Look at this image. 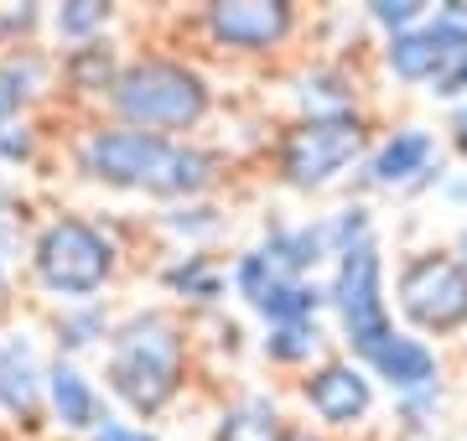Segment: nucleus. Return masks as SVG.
Masks as SVG:
<instances>
[{
    "label": "nucleus",
    "mask_w": 467,
    "mask_h": 441,
    "mask_svg": "<svg viewBox=\"0 0 467 441\" xmlns=\"http://www.w3.org/2000/svg\"><path fill=\"white\" fill-rule=\"evenodd\" d=\"M322 223H327V250H333V260L358 250V244H368V239H379V213L364 198H343L337 208L322 213Z\"/></svg>",
    "instance_id": "393cba45"
},
{
    "label": "nucleus",
    "mask_w": 467,
    "mask_h": 441,
    "mask_svg": "<svg viewBox=\"0 0 467 441\" xmlns=\"http://www.w3.org/2000/svg\"><path fill=\"white\" fill-rule=\"evenodd\" d=\"M426 16H431V0H368L364 5V26L379 32V42L426 26Z\"/></svg>",
    "instance_id": "cd10ccee"
},
{
    "label": "nucleus",
    "mask_w": 467,
    "mask_h": 441,
    "mask_svg": "<svg viewBox=\"0 0 467 441\" xmlns=\"http://www.w3.org/2000/svg\"><path fill=\"white\" fill-rule=\"evenodd\" d=\"M441 146H447V140L436 136L431 125H420V119H400V125L379 130L374 151L364 156V167L353 171L348 198H364V203L374 192H400L405 198L426 171L441 167Z\"/></svg>",
    "instance_id": "f8f14e48"
},
{
    "label": "nucleus",
    "mask_w": 467,
    "mask_h": 441,
    "mask_svg": "<svg viewBox=\"0 0 467 441\" xmlns=\"http://www.w3.org/2000/svg\"><path fill=\"white\" fill-rule=\"evenodd\" d=\"M426 94H431L436 104H447V109H451V104H462L467 99V57H457V63H451V68L441 73Z\"/></svg>",
    "instance_id": "7c9ffc66"
},
{
    "label": "nucleus",
    "mask_w": 467,
    "mask_h": 441,
    "mask_svg": "<svg viewBox=\"0 0 467 441\" xmlns=\"http://www.w3.org/2000/svg\"><path fill=\"white\" fill-rule=\"evenodd\" d=\"M447 250H451V255H457V260H462V265H467V219L457 223V229H451V239H447Z\"/></svg>",
    "instance_id": "e433bc0d"
},
{
    "label": "nucleus",
    "mask_w": 467,
    "mask_h": 441,
    "mask_svg": "<svg viewBox=\"0 0 467 441\" xmlns=\"http://www.w3.org/2000/svg\"><path fill=\"white\" fill-rule=\"evenodd\" d=\"M42 161V119L21 115L0 130V171L5 167H36Z\"/></svg>",
    "instance_id": "c756f323"
},
{
    "label": "nucleus",
    "mask_w": 467,
    "mask_h": 441,
    "mask_svg": "<svg viewBox=\"0 0 467 441\" xmlns=\"http://www.w3.org/2000/svg\"><path fill=\"white\" fill-rule=\"evenodd\" d=\"M156 286L171 296V306H182L187 317H208L223 312L229 302V271L218 265L213 250H177L156 265Z\"/></svg>",
    "instance_id": "dca6fc26"
},
{
    "label": "nucleus",
    "mask_w": 467,
    "mask_h": 441,
    "mask_svg": "<svg viewBox=\"0 0 467 441\" xmlns=\"http://www.w3.org/2000/svg\"><path fill=\"white\" fill-rule=\"evenodd\" d=\"M47 364L42 338L26 323L0 327V421L16 441H47Z\"/></svg>",
    "instance_id": "9d476101"
},
{
    "label": "nucleus",
    "mask_w": 467,
    "mask_h": 441,
    "mask_svg": "<svg viewBox=\"0 0 467 441\" xmlns=\"http://www.w3.org/2000/svg\"><path fill=\"white\" fill-rule=\"evenodd\" d=\"M441 140H447V151L457 156V161H467V99H462V104H451V109H447Z\"/></svg>",
    "instance_id": "2f4dec72"
},
{
    "label": "nucleus",
    "mask_w": 467,
    "mask_h": 441,
    "mask_svg": "<svg viewBox=\"0 0 467 441\" xmlns=\"http://www.w3.org/2000/svg\"><path fill=\"white\" fill-rule=\"evenodd\" d=\"M125 57L130 52L119 47L115 36H99V42H84L73 52H57V94L67 104H88L94 115L104 109V99L115 94L119 73H125Z\"/></svg>",
    "instance_id": "f3484780"
},
{
    "label": "nucleus",
    "mask_w": 467,
    "mask_h": 441,
    "mask_svg": "<svg viewBox=\"0 0 467 441\" xmlns=\"http://www.w3.org/2000/svg\"><path fill=\"white\" fill-rule=\"evenodd\" d=\"M296 405L306 410V421L327 431V436H364L368 421H374V410H379V385H374V374L348 358L343 348L327 354L322 364L296 379Z\"/></svg>",
    "instance_id": "1a4fd4ad"
},
{
    "label": "nucleus",
    "mask_w": 467,
    "mask_h": 441,
    "mask_svg": "<svg viewBox=\"0 0 467 441\" xmlns=\"http://www.w3.org/2000/svg\"><path fill=\"white\" fill-rule=\"evenodd\" d=\"M291 431V410L275 390H239L213 415L208 441H281Z\"/></svg>",
    "instance_id": "6ab92c4d"
},
{
    "label": "nucleus",
    "mask_w": 467,
    "mask_h": 441,
    "mask_svg": "<svg viewBox=\"0 0 467 441\" xmlns=\"http://www.w3.org/2000/svg\"><path fill=\"white\" fill-rule=\"evenodd\" d=\"M327 354H337V338L327 323H296V327H265L260 338V358L270 369H285V374H306L312 364H322Z\"/></svg>",
    "instance_id": "aec40b11"
},
{
    "label": "nucleus",
    "mask_w": 467,
    "mask_h": 441,
    "mask_svg": "<svg viewBox=\"0 0 467 441\" xmlns=\"http://www.w3.org/2000/svg\"><path fill=\"white\" fill-rule=\"evenodd\" d=\"M441 415H447V379L431 390L400 395L395 400V441H431Z\"/></svg>",
    "instance_id": "a878e982"
},
{
    "label": "nucleus",
    "mask_w": 467,
    "mask_h": 441,
    "mask_svg": "<svg viewBox=\"0 0 467 441\" xmlns=\"http://www.w3.org/2000/svg\"><path fill=\"white\" fill-rule=\"evenodd\" d=\"M327 312H333V338L348 358L364 364L389 333H395V306H389V255L384 239H368L358 250L333 260L327 271Z\"/></svg>",
    "instance_id": "0eeeda50"
},
{
    "label": "nucleus",
    "mask_w": 467,
    "mask_h": 441,
    "mask_svg": "<svg viewBox=\"0 0 467 441\" xmlns=\"http://www.w3.org/2000/svg\"><path fill=\"white\" fill-rule=\"evenodd\" d=\"M47 415H52V431L63 441H78V436H94L115 410L104 400V390L94 385V374L73 358H57L52 354L47 364Z\"/></svg>",
    "instance_id": "4468645a"
},
{
    "label": "nucleus",
    "mask_w": 467,
    "mask_h": 441,
    "mask_svg": "<svg viewBox=\"0 0 467 441\" xmlns=\"http://www.w3.org/2000/svg\"><path fill=\"white\" fill-rule=\"evenodd\" d=\"M52 441H63V436H52Z\"/></svg>",
    "instance_id": "ea45409f"
},
{
    "label": "nucleus",
    "mask_w": 467,
    "mask_h": 441,
    "mask_svg": "<svg viewBox=\"0 0 467 441\" xmlns=\"http://www.w3.org/2000/svg\"><path fill=\"white\" fill-rule=\"evenodd\" d=\"M281 441H333V436H327V431H317L312 421H291V431H285Z\"/></svg>",
    "instance_id": "c9c22d12"
},
{
    "label": "nucleus",
    "mask_w": 467,
    "mask_h": 441,
    "mask_svg": "<svg viewBox=\"0 0 467 441\" xmlns=\"http://www.w3.org/2000/svg\"><path fill=\"white\" fill-rule=\"evenodd\" d=\"M291 104L306 119H337V115H368V78L358 57H312L291 78Z\"/></svg>",
    "instance_id": "ddd939ff"
},
{
    "label": "nucleus",
    "mask_w": 467,
    "mask_h": 441,
    "mask_svg": "<svg viewBox=\"0 0 467 441\" xmlns=\"http://www.w3.org/2000/svg\"><path fill=\"white\" fill-rule=\"evenodd\" d=\"M5 198H11V187H5V171H0V203H5Z\"/></svg>",
    "instance_id": "4c0bfd02"
},
{
    "label": "nucleus",
    "mask_w": 467,
    "mask_h": 441,
    "mask_svg": "<svg viewBox=\"0 0 467 441\" xmlns=\"http://www.w3.org/2000/svg\"><path fill=\"white\" fill-rule=\"evenodd\" d=\"M254 317L265 327H296V323H322L327 317V281H275L270 296L254 306Z\"/></svg>",
    "instance_id": "b1692460"
},
{
    "label": "nucleus",
    "mask_w": 467,
    "mask_h": 441,
    "mask_svg": "<svg viewBox=\"0 0 467 441\" xmlns=\"http://www.w3.org/2000/svg\"><path fill=\"white\" fill-rule=\"evenodd\" d=\"M42 32H47V5H0V57L36 47Z\"/></svg>",
    "instance_id": "c85d7f7f"
},
{
    "label": "nucleus",
    "mask_w": 467,
    "mask_h": 441,
    "mask_svg": "<svg viewBox=\"0 0 467 441\" xmlns=\"http://www.w3.org/2000/svg\"><path fill=\"white\" fill-rule=\"evenodd\" d=\"M156 229L177 239L182 250H213L218 239L234 229V213L218 198H198V203H171L167 213H156Z\"/></svg>",
    "instance_id": "4be33fe9"
},
{
    "label": "nucleus",
    "mask_w": 467,
    "mask_h": 441,
    "mask_svg": "<svg viewBox=\"0 0 467 441\" xmlns=\"http://www.w3.org/2000/svg\"><path fill=\"white\" fill-rule=\"evenodd\" d=\"M395 323L426 343L467 338V265L447 244H416L395 260Z\"/></svg>",
    "instance_id": "423d86ee"
},
{
    "label": "nucleus",
    "mask_w": 467,
    "mask_h": 441,
    "mask_svg": "<svg viewBox=\"0 0 467 441\" xmlns=\"http://www.w3.org/2000/svg\"><path fill=\"white\" fill-rule=\"evenodd\" d=\"M52 354L57 358H78L84 354H104V343H109V333H115V312L104 302H84V306H57L52 312Z\"/></svg>",
    "instance_id": "412c9836"
},
{
    "label": "nucleus",
    "mask_w": 467,
    "mask_h": 441,
    "mask_svg": "<svg viewBox=\"0 0 467 441\" xmlns=\"http://www.w3.org/2000/svg\"><path fill=\"white\" fill-rule=\"evenodd\" d=\"M364 369L374 374L379 390H389V400H400V395H416V390L441 385V379H447V358H441L436 343H426V338H416V333L395 327V333L364 358Z\"/></svg>",
    "instance_id": "2eb2a0df"
},
{
    "label": "nucleus",
    "mask_w": 467,
    "mask_h": 441,
    "mask_svg": "<svg viewBox=\"0 0 467 441\" xmlns=\"http://www.w3.org/2000/svg\"><path fill=\"white\" fill-rule=\"evenodd\" d=\"M67 161L78 171V182L125 192V198H150V203H198L213 198L229 182V156L202 146V140H171L130 130L115 119H84L67 140Z\"/></svg>",
    "instance_id": "f257e3e1"
},
{
    "label": "nucleus",
    "mask_w": 467,
    "mask_h": 441,
    "mask_svg": "<svg viewBox=\"0 0 467 441\" xmlns=\"http://www.w3.org/2000/svg\"><path fill=\"white\" fill-rule=\"evenodd\" d=\"M275 281H291V275L275 271L260 244H250V250H239V255L229 260V291H234L244 306H250V312L270 296V286H275Z\"/></svg>",
    "instance_id": "bb28decb"
},
{
    "label": "nucleus",
    "mask_w": 467,
    "mask_h": 441,
    "mask_svg": "<svg viewBox=\"0 0 467 441\" xmlns=\"http://www.w3.org/2000/svg\"><path fill=\"white\" fill-rule=\"evenodd\" d=\"M88 441H161L150 426H135V421H119V415H109V421L94 431Z\"/></svg>",
    "instance_id": "473e14b6"
},
{
    "label": "nucleus",
    "mask_w": 467,
    "mask_h": 441,
    "mask_svg": "<svg viewBox=\"0 0 467 441\" xmlns=\"http://www.w3.org/2000/svg\"><path fill=\"white\" fill-rule=\"evenodd\" d=\"M16 323V271L0 265V327Z\"/></svg>",
    "instance_id": "72a5a7b5"
},
{
    "label": "nucleus",
    "mask_w": 467,
    "mask_h": 441,
    "mask_svg": "<svg viewBox=\"0 0 467 441\" xmlns=\"http://www.w3.org/2000/svg\"><path fill=\"white\" fill-rule=\"evenodd\" d=\"M119 271H125L119 223L78 208H52L36 219L32 250H26V281L36 286V296L57 306L99 302L119 281Z\"/></svg>",
    "instance_id": "20e7f679"
},
{
    "label": "nucleus",
    "mask_w": 467,
    "mask_h": 441,
    "mask_svg": "<svg viewBox=\"0 0 467 441\" xmlns=\"http://www.w3.org/2000/svg\"><path fill=\"white\" fill-rule=\"evenodd\" d=\"M119 11L109 0H63V5H47V32L57 47L52 52H73L84 42H99V36L115 32Z\"/></svg>",
    "instance_id": "5701e85b"
},
{
    "label": "nucleus",
    "mask_w": 467,
    "mask_h": 441,
    "mask_svg": "<svg viewBox=\"0 0 467 441\" xmlns=\"http://www.w3.org/2000/svg\"><path fill=\"white\" fill-rule=\"evenodd\" d=\"M5 436H11V431H5V421H0V441H5Z\"/></svg>",
    "instance_id": "58836bf2"
},
{
    "label": "nucleus",
    "mask_w": 467,
    "mask_h": 441,
    "mask_svg": "<svg viewBox=\"0 0 467 441\" xmlns=\"http://www.w3.org/2000/svg\"><path fill=\"white\" fill-rule=\"evenodd\" d=\"M260 250L291 281H312L322 265L333 271V250H327V223H322V213H312V219H265Z\"/></svg>",
    "instance_id": "a211bd4d"
},
{
    "label": "nucleus",
    "mask_w": 467,
    "mask_h": 441,
    "mask_svg": "<svg viewBox=\"0 0 467 441\" xmlns=\"http://www.w3.org/2000/svg\"><path fill=\"white\" fill-rule=\"evenodd\" d=\"M457 57H467V21L451 0H436L426 26L379 42V73L400 88H431Z\"/></svg>",
    "instance_id": "9b49d317"
},
{
    "label": "nucleus",
    "mask_w": 467,
    "mask_h": 441,
    "mask_svg": "<svg viewBox=\"0 0 467 441\" xmlns=\"http://www.w3.org/2000/svg\"><path fill=\"white\" fill-rule=\"evenodd\" d=\"M374 140H379L374 136V115H337V119L291 115L265 140L270 182L296 192V198H322V192L353 182V171L364 167Z\"/></svg>",
    "instance_id": "39448f33"
},
{
    "label": "nucleus",
    "mask_w": 467,
    "mask_h": 441,
    "mask_svg": "<svg viewBox=\"0 0 467 441\" xmlns=\"http://www.w3.org/2000/svg\"><path fill=\"white\" fill-rule=\"evenodd\" d=\"M447 208H467V171H447V182H441V192H436Z\"/></svg>",
    "instance_id": "f704fd0d"
},
{
    "label": "nucleus",
    "mask_w": 467,
    "mask_h": 441,
    "mask_svg": "<svg viewBox=\"0 0 467 441\" xmlns=\"http://www.w3.org/2000/svg\"><path fill=\"white\" fill-rule=\"evenodd\" d=\"M192 317L171 302L130 306L104 343V395L130 421H161L192 385Z\"/></svg>",
    "instance_id": "f03ea898"
},
{
    "label": "nucleus",
    "mask_w": 467,
    "mask_h": 441,
    "mask_svg": "<svg viewBox=\"0 0 467 441\" xmlns=\"http://www.w3.org/2000/svg\"><path fill=\"white\" fill-rule=\"evenodd\" d=\"M187 26L218 57H281L301 36L306 16L296 0H213Z\"/></svg>",
    "instance_id": "6e6552de"
},
{
    "label": "nucleus",
    "mask_w": 467,
    "mask_h": 441,
    "mask_svg": "<svg viewBox=\"0 0 467 441\" xmlns=\"http://www.w3.org/2000/svg\"><path fill=\"white\" fill-rule=\"evenodd\" d=\"M213 109H218L213 78L202 73L198 57L167 47H140L125 57V73H119L115 94L104 99L99 119L171 140H198V130L213 119Z\"/></svg>",
    "instance_id": "7ed1b4c3"
}]
</instances>
